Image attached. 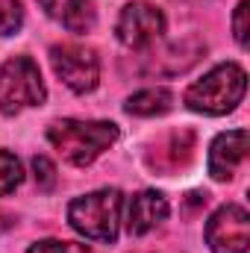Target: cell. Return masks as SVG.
Wrapping results in <instances>:
<instances>
[{"mask_svg":"<svg viewBox=\"0 0 250 253\" xmlns=\"http://www.w3.org/2000/svg\"><path fill=\"white\" fill-rule=\"evenodd\" d=\"M47 141L77 168L91 165L103 150L118 141V126L112 121H53L47 126Z\"/></svg>","mask_w":250,"mask_h":253,"instance_id":"1","label":"cell"},{"mask_svg":"<svg viewBox=\"0 0 250 253\" xmlns=\"http://www.w3.org/2000/svg\"><path fill=\"white\" fill-rule=\"evenodd\" d=\"M248 88V74L245 68L236 62H224L218 68H212L203 80L191 83L186 91L188 109L203 112V115H224L233 112Z\"/></svg>","mask_w":250,"mask_h":253,"instance_id":"2","label":"cell"},{"mask_svg":"<svg viewBox=\"0 0 250 253\" xmlns=\"http://www.w3.org/2000/svg\"><path fill=\"white\" fill-rule=\"evenodd\" d=\"M121 206L124 197L118 189H103L85 197H77L68 203V221L71 227L91 239V242H106L112 245L118 239V224H121Z\"/></svg>","mask_w":250,"mask_h":253,"instance_id":"3","label":"cell"},{"mask_svg":"<svg viewBox=\"0 0 250 253\" xmlns=\"http://www.w3.org/2000/svg\"><path fill=\"white\" fill-rule=\"evenodd\" d=\"M47 97L39 65L30 56H12L0 68V112L15 115L27 106H42Z\"/></svg>","mask_w":250,"mask_h":253,"instance_id":"4","label":"cell"},{"mask_svg":"<svg viewBox=\"0 0 250 253\" xmlns=\"http://www.w3.org/2000/svg\"><path fill=\"white\" fill-rule=\"evenodd\" d=\"M50 65L71 91L85 94V91L97 88L100 62H97L94 50L80 47V44H56V47H50Z\"/></svg>","mask_w":250,"mask_h":253,"instance_id":"5","label":"cell"},{"mask_svg":"<svg viewBox=\"0 0 250 253\" xmlns=\"http://www.w3.org/2000/svg\"><path fill=\"white\" fill-rule=\"evenodd\" d=\"M206 245L212 253H248L250 215L245 206L227 203L206 224Z\"/></svg>","mask_w":250,"mask_h":253,"instance_id":"6","label":"cell"},{"mask_svg":"<svg viewBox=\"0 0 250 253\" xmlns=\"http://www.w3.org/2000/svg\"><path fill=\"white\" fill-rule=\"evenodd\" d=\"M115 33H118V42L132 47V50L150 47L165 33V15L153 3H129V6L121 9Z\"/></svg>","mask_w":250,"mask_h":253,"instance_id":"7","label":"cell"},{"mask_svg":"<svg viewBox=\"0 0 250 253\" xmlns=\"http://www.w3.org/2000/svg\"><path fill=\"white\" fill-rule=\"evenodd\" d=\"M245 159H248V129L221 132L212 141V150H209V174H212V180H221V183L230 180Z\"/></svg>","mask_w":250,"mask_h":253,"instance_id":"8","label":"cell"},{"mask_svg":"<svg viewBox=\"0 0 250 253\" xmlns=\"http://www.w3.org/2000/svg\"><path fill=\"white\" fill-rule=\"evenodd\" d=\"M191 153H194V132L191 129H180V132L165 135L156 144V150L147 156V162H150L153 171L174 174V171H180L188 159H191Z\"/></svg>","mask_w":250,"mask_h":253,"instance_id":"9","label":"cell"},{"mask_svg":"<svg viewBox=\"0 0 250 253\" xmlns=\"http://www.w3.org/2000/svg\"><path fill=\"white\" fill-rule=\"evenodd\" d=\"M165 218H168V200L159 191H141L129 203L126 230H129V236H144L156 224H162Z\"/></svg>","mask_w":250,"mask_h":253,"instance_id":"10","label":"cell"},{"mask_svg":"<svg viewBox=\"0 0 250 253\" xmlns=\"http://www.w3.org/2000/svg\"><path fill=\"white\" fill-rule=\"evenodd\" d=\"M39 3L44 6V12L53 21H59L71 33H88L97 21L94 6L88 0H39Z\"/></svg>","mask_w":250,"mask_h":253,"instance_id":"11","label":"cell"},{"mask_svg":"<svg viewBox=\"0 0 250 253\" xmlns=\"http://www.w3.org/2000/svg\"><path fill=\"white\" fill-rule=\"evenodd\" d=\"M171 106H174V94H171L168 88H144V91H135V94L124 103L126 112H129V115H138V118L165 115Z\"/></svg>","mask_w":250,"mask_h":253,"instance_id":"12","label":"cell"},{"mask_svg":"<svg viewBox=\"0 0 250 253\" xmlns=\"http://www.w3.org/2000/svg\"><path fill=\"white\" fill-rule=\"evenodd\" d=\"M21 180H24V168H21L18 156L9 150H0V197L15 191L21 186Z\"/></svg>","mask_w":250,"mask_h":253,"instance_id":"13","label":"cell"},{"mask_svg":"<svg viewBox=\"0 0 250 253\" xmlns=\"http://www.w3.org/2000/svg\"><path fill=\"white\" fill-rule=\"evenodd\" d=\"M24 24L21 0H0V36H15Z\"/></svg>","mask_w":250,"mask_h":253,"instance_id":"14","label":"cell"},{"mask_svg":"<svg viewBox=\"0 0 250 253\" xmlns=\"http://www.w3.org/2000/svg\"><path fill=\"white\" fill-rule=\"evenodd\" d=\"M30 253H94L88 245H77V242H56V239H47V242H39L33 245Z\"/></svg>","mask_w":250,"mask_h":253,"instance_id":"15","label":"cell"},{"mask_svg":"<svg viewBox=\"0 0 250 253\" xmlns=\"http://www.w3.org/2000/svg\"><path fill=\"white\" fill-rule=\"evenodd\" d=\"M33 171H36V183H39V189L47 191L56 186V168H53V162L47 159V156H36L33 159Z\"/></svg>","mask_w":250,"mask_h":253,"instance_id":"16","label":"cell"},{"mask_svg":"<svg viewBox=\"0 0 250 253\" xmlns=\"http://www.w3.org/2000/svg\"><path fill=\"white\" fill-rule=\"evenodd\" d=\"M248 0H242L239 6H236V15H233V30H236V39H239V44L245 47L248 44Z\"/></svg>","mask_w":250,"mask_h":253,"instance_id":"17","label":"cell"}]
</instances>
